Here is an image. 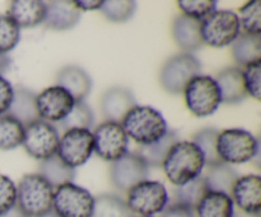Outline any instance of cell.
Masks as SVG:
<instances>
[{"mask_svg": "<svg viewBox=\"0 0 261 217\" xmlns=\"http://www.w3.org/2000/svg\"><path fill=\"white\" fill-rule=\"evenodd\" d=\"M204 166L203 155L191 140H177L162 162L165 175L175 186H181L200 176Z\"/></svg>", "mask_w": 261, "mask_h": 217, "instance_id": "obj_1", "label": "cell"}, {"mask_svg": "<svg viewBox=\"0 0 261 217\" xmlns=\"http://www.w3.org/2000/svg\"><path fill=\"white\" fill-rule=\"evenodd\" d=\"M127 138L139 146L157 142L168 132L167 122L157 109L152 106L133 107L120 123Z\"/></svg>", "mask_w": 261, "mask_h": 217, "instance_id": "obj_2", "label": "cell"}, {"mask_svg": "<svg viewBox=\"0 0 261 217\" xmlns=\"http://www.w3.org/2000/svg\"><path fill=\"white\" fill-rule=\"evenodd\" d=\"M54 188L38 174H28L17 186V207L24 217H40L53 209Z\"/></svg>", "mask_w": 261, "mask_h": 217, "instance_id": "obj_3", "label": "cell"}, {"mask_svg": "<svg viewBox=\"0 0 261 217\" xmlns=\"http://www.w3.org/2000/svg\"><path fill=\"white\" fill-rule=\"evenodd\" d=\"M259 150L257 138L241 128L224 129L217 137V153L227 165L249 162L259 155Z\"/></svg>", "mask_w": 261, "mask_h": 217, "instance_id": "obj_4", "label": "cell"}, {"mask_svg": "<svg viewBox=\"0 0 261 217\" xmlns=\"http://www.w3.org/2000/svg\"><path fill=\"white\" fill-rule=\"evenodd\" d=\"M182 93L188 110L198 117L214 114L222 104L221 91L213 77L201 74L194 77Z\"/></svg>", "mask_w": 261, "mask_h": 217, "instance_id": "obj_5", "label": "cell"}, {"mask_svg": "<svg viewBox=\"0 0 261 217\" xmlns=\"http://www.w3.org/2000/svg\"><path fill=\"white\" fill-rule=\"evenodd\" d=\"M241 32L239 17L231 10H216L200 22L203 45L221 49L233 43Z\"/></svg>", "mask_w": 261, "mask_h": 217, "instance_id": "obj_6", "label": "cell"}, {"mask_svg": "<svg viewBox=\"0 0 261 217\" xmlns=\"http://www.w3.org/2000/svg\"><path fill=\"white\" fill-rule=\"evenodd\" d=\"M168 191L161 181L144 180L127 191L126 204L133 214L153 216L162 213L168 206Z\"/></svg>", "mask_w": 261, "mask_h": 217, "instance_id": "obj_7", "label": "cell"}, {"mask_svg": "<svg viewBox=\"0 0 261 217\" xmlns=\"http://www.w3.org/2000/svg\"><path fill=\"white\" fill-rule=\"evenodd\" d=\"M94 197L74 183L54 189L53 211L59 217H92Z\"/></svg>", "mask_w": 261, "mask_h": 217, "instance_id": "obj_8", "label": "cell"}, {"mask_svg": "<svg viewBox=\"0 0 261 217\" xmlns=\"http://www.w3.org/2000/svg\"><path fill=\"white\" fill-rule=\"evenodd\" d=\"M200 61L193 54H177L163 64L160 73L161 86L168 93H182L186 84L200 74Z\"/></svg>", "mask_w": 261, "mask_h": 217, "instance_id": "obj_9", "label": "cell"}, {"mask_svg": "<svg viewBox=\"0 0 261 217\" xmlns=\"http://www.w3.org/2000/svg\"><path fill=\"white\" fill-rule=\"evenodd\" d=\"M60 134L55 125L38 119L24 127L22 146L25 152L36 160L43 161L56 155Z\"/></svg>", "mask_w": 261, "mask_h": 217, "instance_id": "obj_10", "label": "cell"}, {"mask_svg": "<svg viewBox=\"0 0 261 217\" xmlns=\"http://www.w3.org/2000/svg\"><path fill=\"white\" fill-rule=\"evenodd\" d=\"M92 134L93 152L102 160L114 162L127 153L129 138L120 123H101Z\"/></svg>", "mask_w": 261, "mask_h": 217, "instance_id": "obj_11", "label": "cell"}, {"mask_svg": "<svg viewBox=\"0 0 261 217\" xmlns=\"http://www.w3.org/2000/svg\"><path fill=\"white\" fill-rule=\"evenodd\" d=\"M93 153V134L89 129H69L59 140L58 157L71 168L84 165Z\"/></svg>", "mask_w": 261, "mask_h": 217, "instance_id": "obj_12", "label": "cell"}, {"mask_svg": "<svg viewBox=\"0 0 261 217\" xmlns=\"http://www.w3.org/2000/svg\"><path fill=\"white\" fill-rule=\"evenodd\" d=\"M149 175V167L137 152H127L110 167V180L120 191H129L134 185L144 181Z\"/></svg>", "mask_w": 261, "mask_h": 217, "instance_id": "obj_13", "label": "cell"}, {"mask_svg": "<svg viewBox=\"0 0 261 217\" xmlns=\"http://www.w3.org/2000/svg\"><path fill=\"white\" fill-rule=\"evenodd\" d=\"M73 97L64 88L51 86L36 94V107L40 119L47 123H60L73 109Z\"/></svg>", "mask_w": 261, "mask_h": 217, "instance_id": "obj_14", "label": "cell"}, {"mask_svg": "<svg viewBox=\"0 0 261 217\" xmlns=\"http://www.w3.org/2000/svg\"><path fill=\"white\" fill-rule=\"evenodd\" d=\"M231 198L240 211L260 216L261 178L259 175H245L237 178L231 190Z\"/></svg>", "mask_w": 261, "mask_h": 217, "instance_id": "obj_15", "label": "cell"}, {"mask_svg": "<svg viewBox=\"0 0 261 217\" xmlns=\"http://www.w3.org/2000/svg\"><path fill=\"white\" fill-rule=\"evenodd\" d=\"M134 106H137L135 97L126 87H112L105 92L101 99V111L106 122L121 123Z\"/></svg>", "mask_w": 261, "mask_h": 217, "instance_id": "obj_16", "label": "cell"}, {"mask_svg": "<svg viewBox=\"0 0 261 217\" xmlns=\"http://www.w3.org/2000/svg\"><path fill=\"white\" fill-rule=\"evenodd\" d=\"M56 86L65 89L75 102L84 101L92 89L91 77L78 65L64 66L56 76Z\"/></svg>", "mask_w": 261, "mask_h": 217, "instance_id": "obj_17", "label": "cell"}, {"mask_svg": "<svg viewBox=\"0 0 261 217\" xmlns=\"http://www.w3.org/2000/svg\"><path fill=\"white\" fill-rule=\"evenodd\" d=\"M81 10L74 2L46 3V15L43 25L53 31H66L75 27L81 20Z\"/></svg>", "mask_w": 261, "mask_h": 217, "instance_id": "obj_18", "label": "cell"}, {"mask_svg": "<svg viewBox=\"0 0 261 217\" xmlns=\"http://www.w3.org/2000/svg\"><path fill=\"white\" fill-rule=\"evenodd\" d=\"M172 36L176 45L186 54H191L203 47L200 37V22L186 15L175 17L172 23Z\"/></svg>", "mask_w": 261, "mask_h": 217, "instance_id": "obj_19", "label": "cell"}, {"mask_svg": "<svg viewBox=\"0 0 261 217\" xmlns=\"http://www.w3.org/2000/svg\"><path fill=\"white\" fill-rule=\"evenodd\" d=\"M8 15L19 28H32L45 20L46 3L40 0H14L10 3Z\"/></svg>", "mask_w": 261, "mask_h": 217, "instance_id": "obj_20", "label": "cell"}, {"mask_svg": "<svg viewBox=\"0 0 261 217\" xmlns=\"http://www.w3.org/2000/svg\"><path fill=\"white\" fill-rule=\"evenodd\" d=\"M217 84L221 91L222 102L224 104H240L246 99L247 93L245 89L242 70L237 66H229L223 69L217 76Z\"/></svg>", "mask_w": 261, "mask_h": 217, "instance_id": "obj_21", "label": "cell"}, {"mask_svg": "<svg viewBox=\"0 0 261 217\" xmlns=\"http://www.w3.org/2000/svg\"><path fill=\"white\" fill-rule=\"evenodd\" d=\"M195 217H233L234 204L231 196L208 190L194 208Z\"/></svg>", "mask_w": 261, "mask_h": 217, "instance_id": "obj_22", "label": "cell"}, {"mask_svg": "<svg viewBox=\"0 0 261 217\" xmlns=\"http://www.w3.org/2000/svg\"><path fill=\"white\" fill-rule=\"evenodd\" d=\"M7 114L17 119L23 127L38 120L40 116L36 107V94L23 87L14 88L12 104Z\"/></svg>", "mask_w": 261, "mask_h": 217, "instance_id": "obj_23", "label": "cell"}, {"mask_svg": "<svg viewBox=\"0 0 261 217\" xmlns=\"http://www.w3.org/2000/svg\"><path fill=\"white\" fill-rule=\"evenodd\" d=\"M37 174L42 176L53 188H58L63 184L73 183L74 178H75V170L64 163L58 157V155H54L41 161L38 165Z\"/></svg>", "mask_w": 261, "mask_h": 217, "instance_id": "obj_24", "label": "cell"}, {"mask_svg": "<svg viewBox=\"0 0 261 217\" xmlns=\"http://www.w3.org/2000/svg\"><path fill=\"white\" fill-rule=\"evenodd\" d=\"M232 56L241 66L261 60V36L240 33L232 43Z\"/></svg>", "mask_w": 261, "mask_h": 217, "instance_id": "obj_25", "label": "cell"}, {"mask_svg": "<svg viewBox=\"0 0 261 217\" xmlns=\"http://www.w3.org/2000/svg\"><path fill=\"white\" fill-rule=\"evenodd\" d=\"M237 178H239V175H237L236 170L224 162L208 166V171L204 175V180L208 186V190L222 191V193H226L228 196H231L232 186H233Z\"/></svg>", "mask_w": 261, "mask_h": 217, "instance_id": "obj_26", "label": "cell"}, {"mask_svg": "<svg viewBox=\"0 0 261 217\" xmlns=\"http://www.w3.org/2000/svg\"><path fill=\"white\" fill-rule=\"evenodd\" d=\"M178 140L177 134L173 130L168 129V132L163 135L157 142L150 143L147 146H140L137 151L138 155L143 158L148 167H157L162 166L163 160L167 156L168 151L171 150L173 144Z\"/></svg>", "mask_w": 261, "mask_h": 217, "instance_id": "obj_27", "label": "cell"}, {"mask_svg": "<svg viewBox=\"0 0 261 217\" xmlns=\"http://www.w3.org/2000/svg\"><path fill=\"white\" fill-rule=\"evenodd\" d=\"M92 217H134L126 202L116 194L103 193L94 197Z\"/></svg>", "mask_w": 261, "mask_h": 217, "instance_id": "obj_28", "label": "cell"}, {"mask_svg": "<svg viewBox=\"0 0 261 217\" xmlns=\"http://www.w3.org/2000/svg\"><path fill=\"white\" fill-rule=\"evenodd\" d=\"M24 137V127L10 115L0 116V150L10 151L19 147Z\"/></svg>", "mask_w": 261, "mask_h": 217, "instance_id": "obj_29", "label": "cell"}, {"mask_svg": "<svg viewBox=\"0 0 261 217\" xmlns=\"http://www.w3.org/2000/svg\"><path fill=\"white\" fill-rule=\"evenodd\" d=\"M206 191H208V186L204 180V176L200 175L184 185L176 186L175 191H173L176 201L175 203L182 204V206L194 209Z\"/></svg>", "mask_w": 261, "mask_h": 217, "instance_id": "obj_30", "label": "cell"}, {"mask_svg": "<svg viewBox=\"0 0 261 217\" xmlns=\"http://www.w3.org/2000/svg\"><path fill=\"white\" fill-rule=\"evenodd\" d=\"M93 111L86 102L82 101L74 104L73 109L66 115V117L58 123V127L64 132L69 129H91L93 127Z\"/></svg>", "mask_w": 261, "mask_h": 217, "instance_id": "obj_31", "label": "cell"}, {"mask_svg": "<svg viewBox=\"0 0 261 217\" xmlns=\"http://www.w3.org/2000/svg\"><path fill=\"white\" fill-rule=\"evenodd\" d=\"M218 130L213 128H205V129L199 130L198 133L193 135L191 142L200 150L203 155L205 166L216 165V163L222 162L217 153V137H218Z\"/></svg>", "mask_w": 261, "mask_h": 217, "instance_id": "obj_32", "label": "cell"}, {"mask_svg": "<svg viewBox=\"0 0 261 217\" xmlns=\"http://www.w3.org/2000/svg\"><path fill=\"white\" fill-rule=\"evenodd\" d=\"M102 14L109 20L115 23L126 22L132 19L137 10V3L133 0H119V2H102L101 8H99Z\"/></svg>", "mask_w": 261, "mask_h": 217, "instance_id": "obj_33", "label": "cell"}, {"mask_svg": "<svg viewBox=\"0 0 261 217\" xmlns=\"http://www.w3.org/2000/svg\"><path fill=\"white\" fill-rule=\"evenodd\" d=\"M239 22L244 33L247 35H260L261 32V3L259 0L249 2L240 8Z\"/></svg>", "mask_w": 261, "mask_h": 217, "instance_id": "obj_34", "label": "cell"}, {"mask_svg": "<svg viewBox=\"0 0 261 217\" xmlns=\"http://www.w3.org/2000/svg\"><path fill=\"white\" fill-rule=\"evenodd\" d=\"M20 28L8 14H0V54H8L18 45Z\"/></svg>", "mask_w": 261, "mask_h": 217, "instance_id": "obj_35", "label": "cell"}, {"mask_svg": "<svg viewBox=\"0 0 261 217\" xmlns=\"http://www.w3.org/2000/svg\"><path fill=\"white\" fill-rule=\"evenodd\" d=\"M178 9L184 15L193 19L201 20L217 10V2L214 0H180L177 2Z\"/></svg>", "mask_w": 261, "mask_h": 217, "instance_id": "obj_36", "label": "cell"}, {"mask_svg": "<svg viewBox=\"0 0 261 217\" xmlns=\"http://www.w3.org/2000/svg\"><path fill=\"white\" fill-rule=\"evenodd\" d=\"M242 77H244V84L246 93L260 101V79H261V60L254 61V63L247 64L242 69Z\"/></svg>", "mask_w": 261, "mask_h": 217, "instance_id": "obj_37", "label": "cell"}, {"mask_svg": "<svg viewBox=\"0 0 261 217\" xmlns=\"http://www.w3.org/2000/svg\"><path fill=\"white\" fill-rule=\"evenodd\" d=\"M17 204V186L5 175H0V216L9 212Z\"/></svg>", "mask_w": 261, "mask_h": 217, "instance_id": "obj_38", "label": "cell"}, {"mask_svg": "<svg viewBox=\"0 0 261 217\" xmlns=\"http://www.w3.org/2000/svg\"><path fill=\"white\" fill-rule=\"evenodd\" d=\"M14 93V87L3 76H0V116L7 114Z\"/></svg>", "mask_w": 261, "mask_h": 217, "instance_id": "obj_39", "label": "cell"}, {"mask_svg": "<svg viewBox=\"0 0 261 217\" xmlns=\"http://www.w3.org/2000/svg\"><path fill=\"white\" fill-rule=\"evenodd\" d=\"M161 217H195V212L182 204L173 203L166 207L165 211L161 213Z\"/></svg>", "mask_w": 261, "mask_h": 217, "instance_id": "obj_40", "label": "cell"}, {"mask_svg": "<svg viewBox=\"0 0 261 217\" xmlns=\"http://www.w3.org/2000/svg\"><path fill=\"white\" fill-rule=\"evenodd\" d=\"M74 5L78 8L79 10H96L99 9L102 5V2L99 0H94V2H84V0H78V2H74Z\"/></svg>", "mask_w": 261, "mask_h": 217, "instance_id": "obj_41", "label": "cell"}, {"mask_svg": "<svg viewBox=\"0 0 261 217\" xmlns=\"http://www.w3.org/2000/svg\"><path fill=\"white\" fill-rule=\"evenodd\" d=\"M12 65V59L7 54H0V76H4Z\"/></svg>", "mask_w": 261, "mask_h": 217, "instance_id": "obj_42", "label": "cell"}, {"mask_svg": "<svg viewBox=\"0 0 261 217\" xmlns=\"http://www.w3.org/2000/svg\"><path fill=\"white\" fill-rule=\"evenodd\" d=\"M0 217H24V216L20 213V211L18 209L17 204H15V207H13L9 212H7V213L3 214V216H0Z\"/></svg>", "mask_w": 261, "mask_h": 217, "instance_id": "obj_43", "label": "cell"}, {"mask_svg": "<svg viewBox=\"0 0 261 217\" xmlns=\"http://www.w3.org/2000/svg\"><path fill=\"white\" fill-rule=\"evenodd\" d=\"M233 217H260V216H255V214H247V213H244V212H234L233 213Z\"/></svg>", "mask_w": 261, "mask_h": 217, "instance_id": "obj_44", "label": "cell"}, {"mask_svg": "<svg viewBox=\"0 0 261 217\" xmlns=\"http://www.w3.org/2000/svg\"><path fill=\"white\" fill-rule=\"evenodd\" d=\"M40 217H59V216H58V214L55 213V212L53 211V209H51V211H48L47 213L42 214V216H40Z\"/></svg>", "mask_w": 261, "mask_h": 217, "instance_id": "obj_45", "label": "cell"}, {"mask_svg": "<svg viewBox=\"0 0 261 217\" xmlns=\"http://www.w3.org/2000/svg\"><path fill=\"white\" fill-rule=\"evenodd\" d=\"M135 217V216H134ZM137 217H153V216H137Z\"/></svg>", "mask_w": 261, "mask_h": 217, "instance_id": "obj_46", "label": "cell"}]
</instances>
